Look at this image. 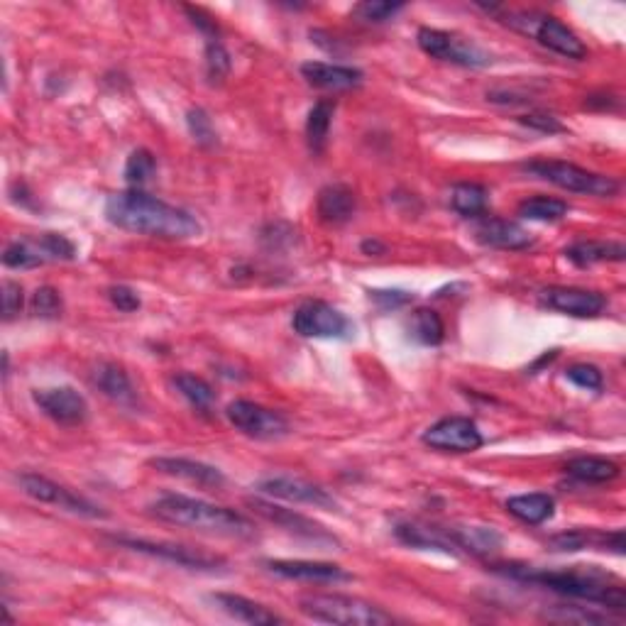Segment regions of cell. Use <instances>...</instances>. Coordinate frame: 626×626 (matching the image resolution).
Listing matches in <instances>:
<instances>
[{
	"mask_svg": "<svg viewBox=\"0 0 626 626\" xmlns=\"http://www.w3.org/2000/svg\"><path fill=\"white\" fill-rule=\"evenodd\" d=\"M106 218L115 228L159 240H189L201 233L196 216L140 189L113 194L106 201Z\"/></svg>",
	"mask_w": 626,
	"mask_h": 626,
	"instance_id": "cell-1",
	"label": "cell"
},
{
	"mask_svg": "<svg viewBox=\"0 0 626 626\" xmlns=\"http://www.w3.org/2000/svg\"><path fill=\"white\" fill-rule=\"evenodd\" d=\"M499 568H504V575H512V578L524 582H534V585L546 587V590L558 592V595L602 604V607L617 609V612H624L626 609L624 587L597 568L536 570L531 565H499Z\"/></svg>",
	"mask_w": 626,
	"mask_h": 626,
	"instance_id": "cell-2",
	"label": "cell"
},
{
	"mask_svg": "<svg viewBox=\"0 0 626 626\" xmlns=\"http://www.w3.org/2000/svg\"><path fill=\"white\" fill-rule=\"evenodd\" d=\"M150 512L167 524L201 531V534L247 538L255 534V526L243 514L186 494H167L150 504Z\"/></svg>",
	"mask_w": 626,
	"mask_h": 626,
	"instance_id": "cell-3",
	"label": "cell"
},
{
	"mask_svg": "<svg viewBox=\"0 0 626 626\" xmlns=\"http://www.w3.org/2000/svg\"><path fill=\"white\" fill-rule=\"evenodd\" d=\"M299 609L313 622L340 626H387L394 619L377 604L350 595H306L299 600Z\"/></svg>",
	"mask_w": 626,
	"mask_h": 626,
	"instance_id": "cell-4",
	"label": "cell"
},
{
	"mask_svg": "<svg viewBox=\"0 0 626 626\" xmlns=\"http://www.w3.org/2000/svg\"><path fill=\"white\" fill-rule=\"evenodd\" d=\"M504 18H507L504 23H507L509 27H514V30L534 37L538 45L548 47L551 52L563 54V57L575 59V62H580V59L587 57V47L582 45L580 37L575 35L568 25L560 23L558 18H553V15L534 13V10L526 13L524 10V13H507Z\"/></svg>",
	"mask_w": 626,
	"mask_h": 626,
	"instance_id": "cell-5",
	"label": "cell"
},
{
	"mask_svg": "<svg viewBox=\"0 0 626 626\" xmlns=\"http://www.w3.org/2000/svg\"><path fill=\"white\" fill-rule=\"evenodd\" d=\"M524 169L558 189L573 191V194H590L604 199V196H614L619 191V184L612 177L587 172L578 164L560 162V159H534V162H526Z\"/></svg>",
	"mask_w": 626,
	"mask_h": 626,
	"instance_id": "cell-6",
	"label": "cell"
},
{
	"mask_svg": "<svg viewBox=\"0 0 626 626\" xmlns=\"http://www.w3.org/2000/svg\"><path fill=\"white\" fill-rule=\"evenodd\" d=\"M416 42H419L421 52H426L428 57L458 64V67L482 69L492 64L490 54L477 47L475 42L463 40L458 35H450V32L436 30V27H421L419 35H416Z\"/></svg>",
	"mask_w": 626,
	"mask_h": 626,
	"instance_id": "cell-7",
	"label": "cell"
},
{
	"mask_svg": "<svg viewBox=\"0 0 626 626\" xmlns=\"http://www.w3.org/2000/svg\"><path fill=\"white\" fill-rule=\"evenodd\" d=\"M18 485L27 497L37 499V502L42 504H52V507L64 509V512L89 516V519H103V516H106V512H103L98 504L89 502V499L81 497V494L67 490V487L49 480L45 475H37V472H23V475H18Z\"/></svg>",
	"mask_w": 626,
	"mask_h": 626,
	"instance_id": "cell-8",
	"label": "cell"
},
{
	"mask_svg": "<svg viewBox=\"0 0 626 626\" xmlns=\"http://www.w3.org/2000/svg\"><path fill=\"white\" fill-rule=\"evenodd\" d=\"M225 416L240 433L257 438V441H272V438H282L289 433V421L279 411L247 402V399L230 402Z\"/></svg>",
	"mask_w": 626,
	"mask_h": 626,
	"instance_id": "cell-9",
	"label": "cell"
},
{
	"mask_svg": "<svg viewBox=\"0 0 626 626\" xmlns=\"http://www.w3.org/2000/svg\"><path fill=\"white\" fill-rule=\"evenodd\" d=\"M291 326L304 338H350L348 316L326 301H306L294 311Z\"/></svg>",
	"mask_w": 626,
	"mask_h": 626,
	"instance_id": "cell-10",
	"label": "cell"
},
{
	"mask_svg": "<svg viewBox=\"0 0 626 626\" xmlns=\"http://www.w3.org/2000/svg\"><path fill=\"white\" fill-rule=\"evenodd\" d=\"M421 441L428 448L443 450V453H475V450L482 448L485 438H482L480 428L472 419L448 416V419H441L433 426H428Z\"/></svg>",
	"mask_w": 626,
	"mask_h": 626,
	"instance_id": "cell-11",
	"label": "cell"
},
{
	"mask_svg": "<svg viewBox=\"0 0 626 626\" xmlns=\"http://www.w3.org/2000/svg\"><path fill=\"white\" fill-rule=\"evenodd\" d=\"M120 546L130 548V551L145 553V556L167 560V563L179 565V568H191V570H216L225 565L221 556H213V553L196 551V548L179 546V543H167V541H145V538H115Z\"/></svg>",
	"mask_w": 626,
	"mask_h": 626,
	"instance_id": "cell-12",
	"label": "cell"
},
{
	"mask_svg": "<svg viewBox=\"0 0 626 626\" xmlns=\"http://www.w3.org/2000/svg\"><path fill=\"white\" fill-rule=\"evenodd\" d=\"M250 507L255 509L262 519L272 521V524H277L279 529L289 531L291 536L311 541L313 546H336L338 543V538L333 534H328L321 524H316V521L309 519V516L294 512V509L277 507V504L265 502V499H250Z\"/></svg>",
	"mask_w": 626,
	"mask_h": 626,
	"instance_id": "cell-13",
	"label": "cell"
},
{
	"mask_svg": "<svg viewBox=\"0 0 626 626\" xmlns=\"http://www.w3.org/2000/svg\"><path fill=\"white\" fill-rule=\"evenodd\" d=\"M257 492L267 494V497L284 499V502L294 504H311L318 509H336L338 502L331 492L323 490L321 485H313V482L304 480V477H291V475H279V477H267V480L257 482Z\"/></svg>",
	"mask_w": 626,
	"mask_h": 626,
	"instance_id": "cell-14",
	"label": "cell"
},
{
	"mask_svg": "<svg viewBox=\"0 0 626 626\" xmlns=\"http://www.w3.org/2000/svg\"><path fill=\"white\" fill-rule=\"evenodd\" d=\"M32 399L40 406L42 414H45L47 419H52L54 424L79 426L89 419V402H86L84 394L76 392L74 387L35 389Z\"/></svg>",
	"mask_w": 626,
	"mask_h": 626,
	"instance_id": "cell-15",
	"label": "cell"
},
{
	"mask_svg": "<svg viewBox=\"0 0 626 626\" xmlns=\"http://www.w3.org/2000/svg\"><path fill=\"white\" fill-rule=\"evenodd\" d=\"M541 301L548 309L568 313V316H597L607 306V299L597 291L578 289V287H548L541 291Z\"/></svg>",
	"mask_w": 626,
	"mask_h": 626,
	"instance_id": "cell-16",
	"label": "cell"
},
{
	"mask_svg": "<svg viewBox=\"0 0 626 626\" xmlns=\"http://www.w3.org/2000/svg\"><path fill=\"white\" fill-rule=\"evenodd\" d=\"M265 568L279 578L304 580V582H345L353 575L336 563L321 560H265Z\"/></svg>",
	"mask_w": 626,
	"mask_h": 626,
	"instance_id": "cell-17",
	"label": "cell"
},
{
	"mask_svg": "<svg viewBox=\"0 0 626 626\" xmlns=\"http://www.w3.org/2000/svg\"><path fill=\"white\" fill-rule=\"evenodd\" d=\"M475 238L497 250H526L534 243L529 230L509 218H480L475 225Z\"/></svg>",
	"mask_w": 626,
	"mask_h": 626,
	"instance_id": "cell-18",
	"label": "cell"
},
{
	"mask_svg": "<svg viewBox=\"0 0 626 626\" xmlns=\"http://www.w3.org/2000/svg\"><path fill=\"white\" fill-rule=\"evenodd\" d=\"M301 74L311 86L321 91H350L358 89L362 84V71L355 67H343V64H326V62H306L301 64Z\"/></svg>",
	"mask_w": 626,
	"mask_h": 626,
	"instance_id": "cell-19",
	"label": "cell"
},
{
	"mask_svg": "<svg viewBox=\"0 0 626 626\" xmlns=\"http://www.w3.org/2000/svg\"><path fill=\"white\" fill-rule=\"evenodd\" d=\"M394 534L406 546L419 548V551H443L450 553V556L458 553L448 526H428L419 524V521H406V524H397Z\"/></svg>",
	"mask_w": 626,
	"mask_h": 626,
	"instance_id": "cell-20",
	"label": "cell"
},
{
	"mask_svg": "<svg viewBox=\"0 0 626 626\" xmlns=\"http://www.w3.org/2000/svg\"><path fill=\"white\" fill-rule=\"evenodd\" d=\"M150 465L164 472V475L179 477V480H186L199 487H221L225 482L221 470L191 458H155L150 460Z\"/></svg>",
	"mask_w": 626,
	"mask_h": 626,
	"instance_id": "cell-21",
	"label": "cell"
},
{
	"mask_svg": "<svg viewBox=\"0 0 626 626\" xmlns=\"http://www.w3.org/2000/svg\"><path fill=\"white\" fill-rule=\"evenodd\" d=\"M355 191L345 184H328L321 189L316 201V213L323 223L328 225H343L355 216Z\"/></svg>",
	"mask_w": 626,
	"mask_h": 626,
	"instance_id": "cell-22",
	"label": "cell"
},
{
	"mask_svg": "<svg viewBox=\"0 0 626 626\" xmlns=\"http://www.w3.org/2000/svg\"><path fill=\"white\" fill-rule=\"evenodd\" d=\"M211 600L218 604V609H223L225 614H230L233 619L245 624H255V626H267V624H282L284 619L277 617L274 612H269L267 607H262L260 602L247 600L243 595H230V592H218V595H211Z\"/></svg>",
	"mask_w": 626,
	"mask_h": 626,
	"instance_id": "cell-23",
	"label": "cell"
},
{
	"mask_svg": "<svg viewBox=\"0 0 626 626\" xmlns=\"http://www.w3.org/2000/svg\"><path fill=\"white\" fill-rule=\"evenodd\" d=\"M458 551L470 556H492L502 548V534L492 526H448Z\"/></svg>",
	"mask_w": 626,
	"mask_h": 626,
	"instance_id": "cell-24",
	"label": "cell"
},
{
	"mask_svg": "<svg viewBox=\"0 0 626 626\" xmlns=\"http://www.w3.org/2000/svg\"><path fill=\"white\" fill-rule=\"evenodd\" d=\"M507 512L512 514L514 519L524 521V524L538 526L556 514V499H553L551 494L543 492L519 494V497L507 499Z\"/></svg>",
	"mask_w": 626,
	"mask_h": 626,
	"instance_id": "cell-25",
	"label": "cell"
},
{
	"mask_svg": "<svg viewBox=\"0 0 626 626\" xmlns=\"http://www.w3.org/2000/svg\"><path fill=\"white\" fill-rule=\"evenodd\" d=\"M573 265L592 267L597 262H624L626 247L622 243H602V240H580L565 250Z\"/></svg>",
	"mask_w": 626,
	"mask_h": 626,
	"instance_id": "cell-26",
	"label": "cell"
},
{
	"mask_svg": "<svg viewBox=\"0 0 626 626\" xmlns=\"http://www.w3.org/2000/svg\"><path fill=\"white\" fill-rule=\"evenodd\" d=\"M93 384H96L108 399H113V402L118 404L135 402L133 382H130L128 372L120 365H115V362H103V365H98L96 372H93Z\"/></svg>",
	"mask_w": 626,
	"mask_h": 626,
	"instance_id": "cell-27",
	"label": "cell"
},
{
	"mask_svg": "<svg viewBox=\"0 0 626 626\" xmlns=\"http://www.w3.org/2000/svg\"><path fill=\"white\" fill-rule=\"evenodd\" d=\"M568 475H573L575 480L587 482V485H604V482H612L619 477V465L612 463L607 458H597V455H580L573 458L565 465Z\"/></svg>",
	"mask_w": 626,
	"mask_h": 626,
	"instance_id": "cell-28",
	"label": "cell"
},
{
	"mask_svg": "<svg viewBox=\"0 0 626 626\" xmlns=\"http://www.w3.org/2000/svg\"><path fill=\"white\" fill-rule=\"evenodd\" d=\"M487 203H490V194L482 184H472V181H463L455 184L450 191V206L455 213L465 218H480L485 216Z\"/></svg>",
	"mask_w": 626,
	"mask_h": 626,
	"instance_id": "cell-29",
	"label": "cell"
},
{
	"mask_svg": "<svg viewBox=\"0 0 626 626\" xmlns=\"http://www.w3.org/2000/svg\"><path fill=\"white\" fill-rule=\"evenodd\" d=\"M333 113H336V103L333 101H318L309 111L306 118V142H309L311 152L321 155L326 150L328 133L333 125Z\"/></svg>",
	"mask_w": 626,
	"mask_h": 626,
	"instance_id": "cell-30",
	"label": "cell"
},
{
	"mask_svg": "<svg viewBox=\"0 0 626 626\" xmlns=\"http://www.w3.org/2000/svg\"><path fill=\"white\" fill-rule=\"evenodd\" d=\"M409 333L421 345H441L446 338V326L433 309H416L409 318Z\"/></svg>",
	"mask_w": 626,
	"mask_h": 626,
	"instance_id": "cell-31",
	"label": "cell"
},
{
	"mask_svg": "<svg viewBox=\"0 0 626 626\" xmlns=\"http://www.w3.org/2000/svg\"><path fill=\"white\" fill-rule=\"evenodd\" d=\"M174 387L179 389V394L186 402L194 406L196 411H203V414L211 411L213 404H216V392H213L211 384L201 380V377L189 375V372H181V375L174 377Z\"/></svg>",
	"mask_w": 626,
	"mask_h": 626,
	"instance_id": "cell-32",
	"label": "cell"
},
{
	"mask_svg": "<svg viewBox=\"0 0 626 626\" xmlns=\"http://www.w3.org/2000/svg\"><path fill=\"white\" fill-rule=\"evenodd\" d=\"M519 216L526 218V221L553 223L568 216V203L551 199V196H534V199L519 203Z\"/></svg>",
	"mask_w": 626,
	"mask_h": 626,
	"instance_id": "cell-33",
	"label": "cell"
},
{
	"mask_svg": "<svg viewBox=\"0 0 626 626\" xmlns=\"http://www.w3.org/2000/svg\"><path fill=\"white\" fill-rule=\"evenodd\" d=\"M548 546H551L553 551H565V553L585 551V548H590V546L604 548V551H607V534H597V531H585V529L563 531V534L548 538Z\"/></svg>",
	"mask_w": 626,
	"mask_h": 626,
	"instance_id": "cell-34",
	"label": "cell"
},
{
	"mask_svg": "<svg viewBox=\"0 0 626 626\" xmlns=\"http://www.w3.org/2000/svg\"><path fill=\"white\" fill-rule=\"evenodd\" d=\"M157 172V159L155 155H152L150 150H135L133 155L128 157V162H125V181H128L130 186H135V189H140L142 184H147L152 177H155Z\"/></svg>",
	"mask_w": 626,
	"mask_h": 626,
	"instance_id": "cell-35",
	"label": "cell"
},
{
	"mask_svg": "<svg viewBox=\"0 0 626 626\" xmlns=\"http://www.w3.org/2000/svg\"><path fill=\"white\" fill-rule=\"evenodd\" d=\"M402 10H404L402 3H387V0H367V3L355 5L353 15L360 20V23L382 25V23H387V20H392L397 13H402Z\"/></svg>",
	"mask_w": 626,
	"mask_h": 626,
	"instance_id": "cell-36",
	"label": "cell"
},
{
	"mask_svg": "<svg viewBox=\"0 0 626 626\" xmlns=\"http://www.w3.org/2000/svg\"><path fill=\"white\" fill-rule=\"evenodd\" d=\"M230 67H233V62H230L228 49H225L218 40L208 42L206 45V76H208V81H211V84H221V81L228 79Z\"/></svg>",
	"mask_w": 626,
	"mask_h": 626,
	"instance_id": "cell-37",
	"label": "cell"
},
{
	"mask_svg": "<svg viewBox=\"0 0 626 626\" xmlns=\"http://www.w3.org/2000/svg\"><path fill=\"white\" fill-rule=\"evenodd\" d=\"M40 247H30L27 243H10L3 252V265L10 269H32L45 265V255H40Z\"/></svg>",
	"mask_w": 626,
	"mask_h": 626,
	"instance_id": "cell-38",
	"label": "cell"
},
{
	"mask_svg": "<svg viewBox=\"0 0 626 626\" xmlns=\"http://www.w3.org/2000/svg\"><path fill=\"white\" fill-rule=\"evenodd\" d=\"M186 125H189V133L199 145L213 147L218 142L213 120L208 118V113L203 111V108H191V111L186 113Z\"/></svg>",
	"mask_w": 626,
	"mask_h": 626,
	"instance_id": "cell-39",
	"label": "cell"
},
{
	"mask_svg": "<svg viewBox=\"0 0 626 626\" xmlns=\"http://www.w3.org/2000/svg\"><path fill=\"white\" fill-rule=\"evenodd\" d=\"M32 313H35L37 318H57L62 316V296H59V291L54 287H40L32 294Z\"/></svg>",
	"mask_w": 626,
	"mask_h": 626,
	"instance_id": "cell-40",
	"label": "cell"
},
{
	"mask_svg": "<svg viewBox=\"0 0 626 626\" xmlns=\"http://www.w3.org/2000/svg\"><path fill=\"white\" fill-rule=\"evenodd\" d=\"M565 377L573 384H578L580 389H587V392H600L604 384L602 372L597 370L595 365H587V362L568 367V370H565Z\"/></svg>",
	"mask_w": 626,
	"mask_h": 626,
	"instance_id": "cell-41",
	"label": "cell"
},
{
	"mask_svg": "<svg viewBox=\"0 0 626 626\" xmlns=\"http://www.w3.org/2000/svg\"><path fill=\"white\" fill-rule=\"evenodd\" d=\"M37 247H40L47 257H54V260H74L76 255L74 243L62 233H45Z\"/></svg>",
	"mask_w": 626,
	"mask_h": 626,
	"instance_id": "cell-42",
	"label": "cell"
},
{
	"mask_svg": "<svg viewBox=\"0 0 626 626\" xmlns=\"http://www.w3.org/2000/svg\"><path fill=\"white\" fill-rule=\"evenodd\" d=\"M0 291H3V318L5 321H13V318L20 316V311H23L25 291L18 282H10V279H5L3 289Z\"/></svg>",
	"mask_w": 626,
	"mask_h": 626,
	"instance_id": "cell-43",
	"label": "cell"
},
{
	"mask_svg": "<svg viewBox=\"0 0 626 626\" xmlns=\"http://www.w3.org/2000/svg\"><path fill=\"white\" fill-rule=\"evenodd\" d=\"M519 123L526 125V128H531V130H538V133H546V135L565 133V125L560 123L556 115H551V113H529V115H521Z\"/></svg>",
	"mask_w": 626,
	"mask_h": 626,
	"instance_id": "cell-44",
	"label": "cell"
},
{
	"mask_svg": "<svg viewBox=\"0 0 626 626\" xmlns=\"http://www.w3.org/2000/svg\"><path fill=\"white\" fill-rule=\"evenodd\" d=\"M548 619H556V622H568V624H607L609 619L595 612H582L580 607H558L556 614H548Z\"/></svg>",
	"mask_w": 626,
	"mask_h": 626,
	"instance_id": "cell-45",
	"label": "cell"
},
{
	"mask_svg": "<svg viewBox=\"0 0 626 626\" xmlns=\"http://www.w3.org/2000/svg\"><path fill=\"white\" fill-rule=\"evenodd\" d=\"M108 299H111V304L118 311L133 313L140 309V296H137L135 289L125 287V284H118V287L108 289Z\"/></svg>",
	"mask_w": 626,
	"mask_h": 626,
	"instance_id": "cell-46",
	"label": "cell"
},
{
	"mask_svg": "<svg viewBox=\"0 0 626 626\" xmlns=\"http://www.w3.org/2000/svg\"><path fill=\"white\" fill-rule=\"evenodd\" d=\"M370 296L382 306V309H397V306L409 304V301L414 299V294H409V291H399V289H392V291L377 289V291H370Z\"/></svg>",
	"mask_w": 626,
	"mask_h": 626,
	"instance_id": "cell-47",
	"label": "cell"
},
{
	"mask_svg": "<svg viewBox=\"0 0 626 626\" xmlns=\"http://www.w3.org/2000/svg\"><path fill=\"white\" fill-rule=\"evenodd\" d=\"M184 10L191 15V20H194V25H199L203 32H208V35H216L218 25L213 23V20L208 18V15H203L199 8H184Z\"/></svg>",
	"mask_w": 626,
	"mask_h": 626,
	"instance_id": "cell-48",
	"label": "cell"
},
{
	"mask_svg": "<svg viewBox=\"0 0 626 626\" xmlns=\"http://www.w3.org/2000/svg\"><path fill=\"white\" fill-rule=\"evenodd\" d=\"M360 250L365 252V255H384V252H387V245H382L380 240H365V243L360 245Z\"/></svg>",
	"mask_w": 626,
	"mask_h": 626,
	"instance_id": "cell-49",
	"label": "cell"
}]
</instances>
